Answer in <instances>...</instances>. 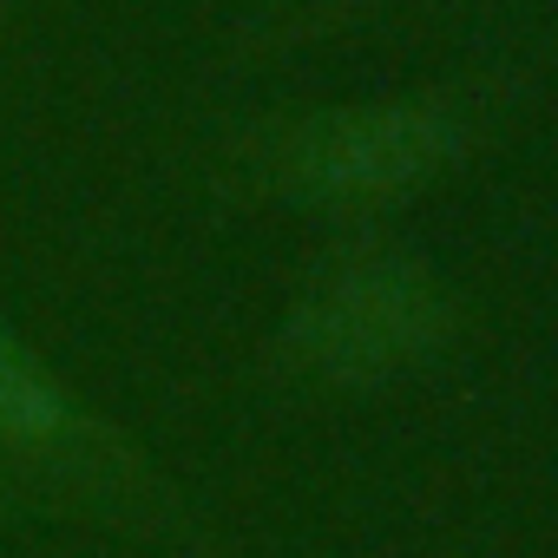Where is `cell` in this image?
Instances as JSON below:
<instances>
[{"label": "cell", "instance_id": "6da1fadb", "mask_svg": "<svg viewBox=\"0 0 558 558\" xmlns=\"http://www.w3.org/2000/svg\"><path fill=\"white\" fill-rule=\"evenodd\" d=\"M447 336V296L421 263L381 256L355 263L290 316L283 349L303 375L323 381H381L434 355Z\"/></svg>", "mask_w": 558, "mask_h": 558}, {"label": "cell", "instance_id": "7a4b0ae2", "mask_svg": "<svg viewBox=\"0 0 558 558\" xmlns=\"http://www.w3.org/2000/svg\"><path fill=\"white\" fill-rule=\"evenodd\" d=\"M460 151V119L440 106H355L296 125L276 151V178L316 204H375L427 184Z\"/></svg>", "mask_w": 558, "mask_h": 558}, {"label": "cell", "instance_id": "3957f363", "mask_svg": "<svg viewBox=\"0 0 558 558\" xmlns=\"http://www.w3.org/2000/svg\"><path fill=\"white\" fill-rule=\"evenodd\" d=\"M73 427V401L60 395V381L0 329V434L14 440H53Z\"/></svg>", "mask_w": 558, "mask_h": 558}]
</instances>
